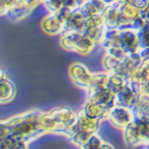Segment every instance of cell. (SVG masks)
I'll return each mask as SVG.
<instances>
[{"instance_id":"6da1fadb","label":"cell","mask_w":149,"mask_h":149,"mask_svg":"<svg viewBox=\"0 0 149 149\" xmlns=\"http://www.w3.org/2000/svg\"><path fill=\"white\" fill-rule=\"evenodd\" d=\"M102 146V141L95 135H92L88 141L83 145L84 149H100Z\"/></svg>"}]
</instances>
